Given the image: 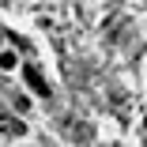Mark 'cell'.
<instances>
[{"label": "cell", "instance_id": "1", "mask_svg": "<svg viewBox=\"0 0 147 147\" xmlns=\"http://www.w3.org/2000/svg\"><path fill=\"white\" fill-rule=\"evenodd\" d=\"M23 72H26V87H30V91H34L38 98H49V83H45L42 68H34V64H26Z\"/></svg>", "mask_w": 147, "mask_h": 147}, {"label": "cell", "instance_id": "2", "mask_svg": "<svg viewBox=\"0 0 147 147\" xmlns=\"http://www.w3.org/2000/svg\"><path fill=\"white\" fill-rule=\"evenodd\" d=\"M0 128H4L8 136H23V125H19V121H11V117H0Z\"/></svg>", "mask_w": 147, "mask_h": 147}, {"label": "cell", "instance_id": "3", "mask_svg": "<svg viewBox=\"0 0 147 147\" xmlns=\"http://www.w3.org/2000/svg\"><path fill=\"white\" fill-rule=\"evenodd\" d=\"M0 68H4V72L15 68V53H11V49H0Z\"/></svg>", "mask_w": 147, "mask_h": 147}, {"label": "cell", "instance_id": "4", "mask_svg": "<svg viewBox=\"0 0 147 147\" xmlns=\"http://www.w3.org/2000/svg\"><path fill=\"white\" fill-rule=\"evenodd\" d=\"M143 125H147V117H143Z\"/></svg>", "mask_w": 147, "mask_h": 147}]
</instances>
